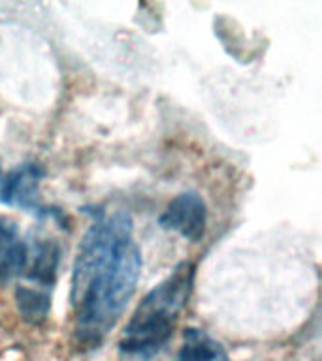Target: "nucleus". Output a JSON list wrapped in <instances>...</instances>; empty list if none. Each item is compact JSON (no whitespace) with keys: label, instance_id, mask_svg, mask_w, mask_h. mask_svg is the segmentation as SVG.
Here are the masks:
<instances>
[{"label":"nucleus","instance_id":"0eeeda50","mask_svg":"<svg viewBox=\"0 0 322 361\" xmlns=\"http://www.w3.org/2000/svg\"><path fill=\"white\" fill-rule=\"evenodd\" d=\"M175 361H230L226 350L213 337L198 327H189L183 333V344Z\"/></svg>","mask_w":322,"mask_h":361},{"label":"nucleus","instance_id":"20e7f679","mask_svg":"<svg viewBox=\"0 0 322 361\" xmlns=\"http://www.w3.org/2000/svg\"><path fill=\"white\" fill-rule=\"evenodd\" d=\"M158 224L164 230L175 231L177 235L191 243L202 241L208 226V207L203 197L198 192H183L168 203V207L160 214Z\"/></svg>","mask_w":322,"mask_h":361},{"label":"nucleus","instance_id":"423d86ee","mask_svg":"<svg viewBox=\"0 0 322 361\" xmlns=\"http://www.w3.org/2000/svg\"><path fill=\"white\" fill-rule=\"evenodd\" d=\"M61 262V248L53 239H34L28 245L27 267L23 275L32 282V286L51 292L55 284L56 269Z\"/></svg>","mask_w":322,"mask_h":361},{"label":"nucleus","instance_id":"7ed1b4c3","mask_svg":"<svg viewBox=\"0 0 322 361\" xmlns=\"http://www.w3.org/2000/svg\"><path fill=\"white\" fill-rule=\"evenodd\" d=\"M45 177V169L40 164L25 162L10 169L0 180V203L6 207H17L30 213L59 216L40 202V183Z\"/></svg>","mask_w":322,"mask_h":361},{"label":"nucleus","instance_id":"39448f33","mask_svg":"<svg viewBox=\"0 0 322 361\" xmlns=\"http://www.w3.org/2000/svg\"><path fill=\"white\" fill-rule=\"evenodd\" d=\"M28 245L10 216L0 214V282L21 276L27 267Z\"/></svg>","mask_w":322,"mask_h":361},{"label":"nucleus","instance_id":"f03ea898","mask_svg":"<svg viewBox=\"0 0 322 361\" xmlns=\"http://www.w3.org/2000/svg\"><path fill=\"white\" fill-rule=\"evenodd\" d=\"M194 271L192 262H181L141 299L119 341L121 354L149 360L168 344L194 288Z\"/></svg>","mask_w":322,"mask_h":361},{"label":"nucleus","instance_id":"6e6552de","mask_svg":"<svg viewBox=\"0 0 322 361\" xmlns=\"http://www.w3.org/2000/svg\"><path fill=\"white\" fill-rule=\"evenodd\" d=\"M17 312L30 326H40L47 320L51 310V292L36 286H17Z\"/></svg>","mask_w":322,"mask_h":361},{"label":"nucleus","instance_id":"f257e3e1","mask_svg":"<svg viewBox=\"0 0 322 361\" xmlns=\"http://www.w3.org/2000/svg\"><path fill=\"white\" fill-rule=\"evenodd\" d=\"M130 214H100L78 248L72 269L76 338L98 348L132 299L141 275V252L132 239Z\"/></svg>","mask_w":322,"mask_h":361}]
</instances>
